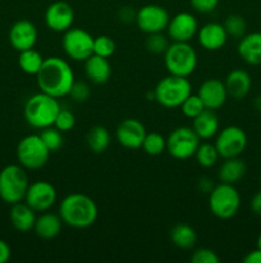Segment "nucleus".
I'll return each mask as SVG.
<instances>
[{
	"label": "nucleus",
	"instance_id": "1",
	"mask_svg": "<svg viewBox=\"0 0 261 263\" xmlns=\"http://www.w3.org/2000/svg\"><path fill=\"white\" fill-rule=\"evenodd\" d=\"M36 80L40 91L46 92L56 99L69 95L76 81L71 64L59 57L46 58L38 73L36 74Z\"/></svg>",
	"mask_w": 261,
	"mask_h": 263
},
{
	"label": "nucleus",
	"instance_id": "2",
	"mask_svg": "<svg viewBox=\"0 0 261 263\" xmlns=\"http://www.w3.org/2000/svg\"><path fill=\"white\" fill-rule=\"evenodd\" d=\"M59 216L64 225L73 229H87L96 222L99 208L91 197L82 193H72L59 204Z\"/></svg>",
	"mask_w": 261,
	"mask_h": 263
},
{
	"label": "nucleus",
	"instance_id": "3",
	"mask_svg": "<svg viewBox=\"0 0 261 263\" xmlns=\"http://www.w3.org/2000/svg\"><path fill=\"white\" fill-rule=\"evenodd\" d=\"M60 109V104L56 98L40 91L28 98L23 108V116L31 127L44 130L54 126Z\"/></svg>",
	"mask_w": 261,
	"mask_h": 263
},
{
	"label": "nucleus",
	"instance_id": "4",
	"mask_svg": "<svg viewBox=\"0 0 261 263\" xmlns=\"http://www.w3.org/2000/svg\"><path fill=\"white\" fill-rule=\"evenodd\" d=\"M199 57L189 43L173 41L164 53V64L169 74L189 77L197 68Z\"/></svg>",
	"mask_w": 261,
	"mask_h": 263
},
{
	"label": "nucleus",
	"instance_id": "5",
	"mask_svg": "<svg viewBox=\"0 0 261 263\" xmlns=\"http://www.w3.org/2000/svg\"><path fill=\"white\" fill-rule=\"evenodd\" d=\"M192 94V85L188 77L169 76L164 77L154 89L155 102L164 108H179L182 103Z\"/></svg>",
	"mask_w": 261,
	"mask_h": 263
},
{
	"label": "nucleus",
	"instance_id": "6",
	"mask_svg": "<svg viewBox=\"0 0 261 263\" xmlns=\"http://www.w3.org/2000/svg\"><path fill=\"white\" fill-rule=\"evenodd\" d=\"M27 170L20 164H9L0 171V199L7 204L25 200L28 189Z\"/></svg>",
	"mask_w": 261,
	"mask_h": 263
},
{
	"label": "nucleus",
	"instance_id": "7",
	"mask_svg": "<svg viewBox=\"0 0 261 263\" xmlns=\"http://www.w3.org/2000/svg\"><path fill=\"white\" fill-rule=\"evenodd\" d=\"M241 203L242 199L235 185L220 182L209 193V210L219 220L234 217L240 211Z\"/></svg>",
	"mask_w": 261,
	"mask_h": 263
},
{
	"label": "nucleus",
	"instance_id": "8",
	"mask_svg": "<svg viewBox=\"0 0 261 263\" xmlns=\"http://www.w3.org/2000/svg\"><path fill=\"white\" fill-rule=\"evenodd\" d=\"M50 151L46 148L40 135L30 134L19 140L17 145V158L20 166L28 171L40 170L48 163Z\"/></svg>",
	"mask_w": 261,
	"mask_h": 263
},
{
	"label": "nucleus",
	"instance_id": "9",
	"mask_svg": "<svg viewBox=\"0 0 261 263\" xmlns=\"http://www.w3.org/2000/svg\"><path fill=\"white\" fill-rule=\"evenodd\" d=\"M201 139L188 126H179L171 130L166 138V151L173 158L184 161L194 156Z\"/></svg>",
	"mask_w": 261,
	"mask_h": 263
},
{
	"label": "nucleus",
	"instance_id": "10",
	"mask_svg": "<svg viewBox=\"0 0 261 263\" xmlns=\"http://www.w3.org/2000/svg\"><path fill=\"white\" fill-rule=\"evenodd\" d=\"M61 46L72 61L84 62L94 54V36L83 28H69L64 32Z\"/></svg>",
	"mask_w": 261,
	"mask_h": 263
},
{
	"label": "nucleus",
	"instance_id": "11",
	"mask_svg": "<svg viewBox=\"0 0 261 263\" xmlns=\"http://www.w3.org/2000/svg\"><path fill=\"white\" fill-rule=\"evenodd\" d=\"M215 146L220 158H234L240 157L246 151L248 144L247 134L240 126H227L215 136Z\"/></svg>",
	"mask_w": 261,
	"mask_h": 263
},
{
	"label": "nucleus",
	"instance_id": "12",
	"mask_svg": "<svg viewBox=\"0 0 261 263\" xmlns=\"http://www.w3.org/2000/svg\"><path fill=\"white\" fill-rule=\"evenodd\" d=\"M170 21L168 10L158 4L143 5L136 13V25L146 35L166 31Z\"/></svg>",
	"mask_w": 261,
	"mask_h": 263
},
{
	"label": "nucleus",
	"instance_id": "13",
	"mask_svg": "<svg viewBox=\"0 0 261 263\" xmlns=\"http://www.w3.org/2000/svg\"><path fill=\"white\" fill-rule=\"evenodd\" d=\"M56 200H58V192L49 181L38 180L28 185L25 202L35 212H46L54 207Z\"/></svg>",
	"mask_w": 261,
	"mask_h": 263
},
{
	"label": "nucleus",
	"instance_id": "14",
	"mask_svg": "<svg viewBox=\"0 0 261 263\" xmlns=\"http://www.w3.org/2000/svg\"><path fill=\"white\" fill-rule=\"evenodd\" d=\"M44 21L49 30L54 32H66L74 22V10L69 3L58 0L46 8Z\"/></svg>",
	"mask_w": 261,
	"mask_h": 263
},
{
	"label": "nucleus",
	"instance_id": "15",
	"mask_svg": "<svg viewBox=\"0 0 261 263\" xmlns=\"http://www.w3.org/2000/svg\"><path fill=\"white\" fill-rule=\"evenodd\" d=\"M199 27V22L192 13L181 12L170 18L166 32L171 41L189 43L197 35Z\"/></svg>",
	"mask_w": 261,
	"mask_h": 263
},
{
	"label": "nucleus",
	"instance_id": "16",
	"mask_svg": "<svg viewBox=\"0 0 261 263\" xmlns=\"http://www.w3.org/2000/svg\"><path fill=\"white\" fill-rule=\"evenodd\" d=\"M147 131L141 121L136 118H125L118 125L115 130V138L123 148L136 151L142 146Z\"/></svg>",
	"mask_w": 261,
	"mask_h": 263
},
{
	"label": "nucleus",
	"instance_id": "17",
	"mask_svg": "<svg viewBox=\"0 0 261 263\" xmlns=\"http://www.w3.org/2000/svg\"><path fill=\"white\" fill-rule=\"evenodd\" d=\"M9 43L17 51L27 50L35 48L38 39L37 27L28 20H20L13 23L9 30Z\"/></svg>",
	"mask_w": 261,
	"mask_h": 263
},
{
	"label": "nucleus",
	"instance_id": "18",
	"mask_svg": "<svg viewBox=\"0 0 261 263\" xmlns=\"http://www.w3.org/2000/svg\"><path fill=\"white\" fill-rule=\"evenodd\" d=\"M197 95L202 100L206 109H220L228 100V92L224 81L219 79L205 80L199 86Z\"/></svg>",
	"mask_w": 261,
	"mask_h": 263
},
{
	"label": "nucleus",
	"instance_id": "19",
	"mask_svg": "<svg viewBox=\"0 0 261 263\" xmlns=\"http://www.w3.org/2000/svg\"><path fill=\"white\" fill-rule=\"evenodd\" d=\"M197 41L202 49L207 51H216L224 48L228 41L227 31L222 23L207 22L199 27L197 31Z\"/></svg>",
	"mask_w": 261,
	"mask_h": 263
},
{
	"label": "nucleus",
	"instance_id": "20",
	"mask_svg": "<svg viewBox=\"0 0 261 263\" xmlns=\"http://www.w3.org/2000/svg\"><path fill=\"white\" fill-rule=\"evenodd\" d=\"M228 98L241 100L247 97L252 87V79L245 69H233L224 80Z\"/></svg>",
	"mask_w": 261,
	"mask_h": 263
},
{
	"label": "nucleus",
	"instance_id": "21",
	"mask_svg": "<svg viewBox=\"0 0 261 263\" xmlns=\"http://www.w3.org/2000/svg\"><path fill=\"white\" fill-rule=\"evenodd\" d=\"M237 53L245 63L250 66L261 64V31L246 33L240 39Z\"/></svg>",
	"mask_w": 261,
	"mask_h": 263
},
{
	"label": "nucleus",
	"instance_id": "22",
	"mask_svg": "<svg viewBox=\"0 0 261 263\" xmlns=\"http://www.w3.org/2000/svg\"><path fill=\"white\" fill-rule=\"evenodd\" d=\"M192 128L201 140H210L215 138L220 130L219 117L215 110L205 108L197 117L192 120Z\"/></svg>",
	"mask_w": 261,
	"mask_h": 263
},
{
	"label": "nucleus",
	"instance_id": "23",
	"mask_svg": "<svg viewBox=\"0 0 261 263\" xmlns=\"http://www.w3.org/2000/svg\"><path fill=\"white\" fill-rule=\"evenodd\" d=\"M84 74L95 85H102L112 76V66L107 58L92 54L84 61Z\"/></svg>",
	"mask_w": 261,
	"mask_h": 263
},
{
	"label": "nucleus",
	"instance_id": "24",
	"mask_svg": "<svg viewBox=\"0 0 261 263\" xmlns=\"http://www.w3.org/2000/svg\"><path fill=\"white\" fill-rule=\"evenodd\" d=\"M36 212L27 204V203H15L12 205L9 212V220L13 228L20 233H27L33 230L36 222Z\"/></svg>",
	"mask_w": 261,
	"mask_h": 263
},
{
	"label": "nucleus",
	"instance_id": "25",
	"mask_svg": "<svg viewBox=\"0 0 261 263\" xmlns=\"http://www.w3.org/2000/svg\"><path fill=\"white\" fill-rule=\"evenodd\" d=\"M247 172V164L240 157L224 159L217 170V180L224 184L235 185L245 177Z\"/></svg>",
	"mask_w": 261,
	"mask_h": 263
},
{
	"label": "nucleus",
	"instance_id": "26",
	"mask_svg": "<svg viewBox=\"0 0 261 263\" xmlns=\"http://www.w3.org/2000/svg\"><path fill=\"white\" fill-rule=\"evenodd\" d=\"M61 226H63V221L60 216L46 211V212H41V215L36 218L33 230L38 238L44 240H50L60 234Z\"/></svg>",
	"mask_w": 261,
	"mask_h": 263
},
{
	"label": "nucleus",
	"instance_id": "27",
	"mask_svg": "<svg viewBox=\"0 0 261 263\" xmlns=\"http://www.w3.org/2000/svg\"><path fill=\"white\" fill-rule=\"evenodd\" d=\"M170 240L177 248L192 249L197 243V233L188 223H177L170 230Z\"/></svg>",
	"mask_w": 261,
	"mask_h": 263
},
{
	"label": "nucleus",
	"instance_id": "28",
	"mask_svg": "<svg viewBox=\"0 0 261 263\" xmlns=\"http://www.w3.org/2000/svg\"><path fill=\"white\" fill-rule=\"evenodd\" d=\"M112 136L105 126L96 125L90 128L86 135V143L90 151L95 154H101L109 148Z\"/></svg>",
	"mask_w": 261,
	"mask_h": 263
},
{
	"label": "nucleus",
	"instance_id": "29",
	"mask_svg": "<svg viewBox=\"0 0 261 263\" xmlns=\"http://www.w3.org/2000/svg\"><path fill=\"white\" fill-rule=\"evenodd\" d=\"M44 58L41 55L40 51H37L36 49H27V50L19 51V57H18V64H19V68L25 72L26 74H37L40 68L42 67Z\"/></svg>",
	"mask_w": 261,
	"mask_h": 263
},
{
	"label": "nucleus",
	"instance_id": "30",
	"mask_svg": "<svg viewBox=\"0 0 261 263\" xmlns=\"http://www.w3.org/2000/svg\"><path fill=\"white\" fill-rule=\"evenodd\" d=\"M193 157L196 158L199 166H201L202 168H211V167H214L217 163L220 158L215 144L207 143V141L202 144L200 143Z\"/></svg>",
	"mask_w": 261,
	"mask_h": 263
},
{
	"label": "nucleus",
	"instance_id": "31",
	"mask_svg": "<svg viewBox=\"0 0 261 263\" xmlns=\"http://www.w3.org/2000/svg\"><path fill=\"white\" fill-rule=\"evenodd\" d=\"M223 26L227 31L228 37L240 40L241 37H243L247 33V22L241 14H235V13L234 14H229L225 18Z\"/></svg>",
	"mask_w": 261,
	"mask_h": 263
},
{
	"label": "nucleus",
	"instance_id": "32",
	"mask_svg": "<svg viewBox=\"0 0 261 263\" xmlns=\"http://www.w3.org/2000/svg\"><path fill=\"white\" fill-rule=\"evenodd\" d=\"M141 148L148 156H160L163 152L166 151V138L159 133H147Z\"/></svg>",
	"mask_w": 261,
	"mask_h": 263
},
{
	"label": "nucleus",
	"instance_id": "33",
	"mask_svg": "<svg viewBox=\"0 0 261 263\" xmlns=\"http://www.w3.org/2000/svg\"><path fill=\"white\" fill-rule=\"evenodd\" d=\"M40 136L41 139H42L44 143H45L46 148L50 151V153L60 151V148L63 146V133H61L60 130H58L55 126H50V127L44 128V130L41 131Z\"/></svg>",
	"mask_w": 261,
	"mask_h": 263
},
{
	"label": "nucleus",
	"instance_id": "34",
	"mask_svg": "<svg viewBox=\"0 0 261 263\" xmlns=\"http://www.w3.org/2000/svg\"><path fill=\"white\" fill-rule=\"evenodd\" d=\"M169 45H170L169 37L164 35L163 32L150 33V35H147L145 41L146 49L153 54H163L164 55Z\"/></svg>",
	"mask_w": 261,
	"mask_h": 263
},
{
	"label": "nucleus",
	"instance_id": "35",
	"mask_svg": "<svg viewBox=\"0 0 261 263\" xmlns=\"http://www.w3.org/2000/svg\"><path fill=\"white\" fill-rule=\"evenodd\" d=\"M115 49H117V45H115L114 40L109 36L101 35L94 37V54H96V55L109 59L115 53Z\"/></svg>",
	"mask_w": 261,
	"mask_h": 263
},
{
	"label": "nucleus",
	"instance_id": "36",
	"mask_svg": "<svg viewBox=\"0 0 261 263\" xmlns=\"http://www.w3.org/2000/svg\"><path fill=\"white\" fill-rule=\"evenodd\" d=\"M181 110L187 118H191L193 120L194 117L200 115L202 110L205 109V105L202 103V100L200 99V97L197 94H191L183 103L181 104Z\"/></svg>",
	"mask_w": 261,
	"mask_h": 263
},
{
	"label": "nucleus",
	"instance_id": "37",
	"mask_svg": "<svg viewBox=\"0 0 261 263\" xmlns=\"http://www.w3.org/2000/svg\"><path fill=\"white\" fill-rule=\"evenodd\" d=\"M54 126L58 130H60L61 133H68V131L73 130V127L76 126V117H74V115L71 110L60 109L58 116H56Z\"/></svg>",
	"mask_w": 261,
	"mask_h": 263
},
{
	"label": "nucleus",
	"instance_id": "38",
	"mask_svg": "<svg viewBox=\"0 0 261 263\" xmlns=\"http://www.w3.org/2000/svg\"><path fill=\"white\" fill-rule=\"evenodd\" d=\"M192 263H219L220 257L215 251L210 248H199L191 257Z\"/></svg>",
	"mask_w": 261,
	"mask_h": 263
},
{
	"label": "nucleus",
	"instance_id": "39",
	"mask_svg": "<svg viewBox=\"0 0 261 263\" xmlns=\"http://www.w3.org/2000/svg\"><path fill=\"white\" fill-rule=\"evenodd\" d=\"M91 95V90H90L89 84L83 81H74L73 86H72L71 91H69V97L77 103H83Z\"/></svg>",
	"mask_w": 261,
	"mask_h": 263
},
{
	"label": "nucleus",
	"instance_id": "40",
	"mask_svg": "<svg viewBox=\"0 0 261 263\" xmlns=\"http://www.w3.org/2000/svg\"><path fill=\"white\" fill-rule=\"evenodd\" d=\"M192 8L201 14L214 12L219 5L220 0H189Z\"/></svg>",
	"mask_w": 261,
	"mask_h": 263
},
{
	"label": "nucleus",
	"instance_id": "41",
	"mask_svg": "<svg viewBox=\"0 0 261 263\" xmlns=\"http://www.w3.org/2000/svg\"><path fill=\"white\" fill-rule=\"evenodd\" d=\"M214 182H212V179H210V177L207 176H202L201 179L199 180V182H197V187H199V190L201 193H206V194H209L210 192H211L212 189H214Z\"/></svg>",
	"mask_w": 261,
	"mask_h": 263
},
{
	"label": "nucleus",
	"instance_id": "42",
	"mask_svg": "<svg viewBox=\"0 0 261 263\" xmlns=\"http://www.w3.org/2000/svg\"><path fill=\"white\" fill-rule=\"evenodd\" d=\"M136 13L132 8L124 7L119 10V20L123 21L125 23H129L132 21H136Z\"/></svg>",
	"mask_w": 261,
	"mask_h": 263
},
{
	"label": "nucleus",
	"instance_id": "43",
	"mask_svg": "<svg viewBox=\"0 0 261 263\" xmlns=\"http://www.w3.org/2000/svg\"><path fill=\"white\" fill-rule=\"evenodd\" d=\"M243 263H261V249L256 247V249L248 252L242 259Z\"/></svg>",
	"mask_w": 261,
	"mask_h": 263
},
{
	"label": "nucleus",
	"instance_id": "44",
	"mask_svg": "<svg viewBox=\"0 0 261 263\" xmlns=\"http://www.w3.org/2000/svg\"><path fill=\"white\" fill-rule=\"evenodd\" d=\"M250 208L255 215L261 216V190H258L257 193H255V195L251 198Z\"/></svg>",
	"mask_w": 261,
	"mask_h": 263
},
{
	"label": "nucleus",
	"instance_id": "45",
	"mask_svg": "<svg viewBox=\"0 0 261 263\" xmlns=\"http://www.w3.org/2000/svg\"><path fill=\"white\" fill-rule=\"evenodd\" d=\"M10 256H12V251H10L9 244L0 239V263L9 261Z\"/></svg>",
	"mask_w": 261,
	"mask_h": 263
},
{
	"label": "nucleus",
	"instance_id": "46",
	"mask_svg": "<svg viewBox=\"0 0 261 263\" xmlns=\"http://www.w3.org/2000/svg\"><path fill=\"white\" fill-rule=\"evenodd\" d=\"M255 105H256V108H257L258 110H261V95H260V97L256 98V100H255Z\"/></svg>",
	"mask_w": 261,
	"mask_h": 263
},
{
	"label": "nucleus",
	"instance_id": "47",
	"mask_svg": "<svg viewBox=\"0 0 261 263\" xmlns=\"http://www.w3.org/2000/svg\"><path fill=\"white\" fill-rule=\"evenodd\" d=\"M256 247H257V248H260V249H261V233H260V235H258L257 241H256Z\"/></svg>",
	"mask_w": 261,
	"mask_h": 263
},
{
	"label": "nucleus",
	"instance_id": "48",
	"mask_svg": "<svg viewBox=\"0 0 261 263\" xmlns=\"http://www.w3.org/2000/svg\"><path fill=\"white\" fill-rule=\"evenodd\" d=\"M260 181H261V170H260Z\"/></svg>",
	"mask_w": 261,
	"mask_h": 263
},
{
	"label": "nucleus",
	"instance_id": "49",
	"mask_svg": "<svg viewBox=\"0 0 261 263\" xmlns=\"http://www.w3.org/2000/svg\"><path fill=\"white\" fill-rule=\"evenodd\" d=\"M260 27H261V20H260Z\"/></svg>",
	"mask_w": 261,
	"mask_h": 263
}]
</instances>
